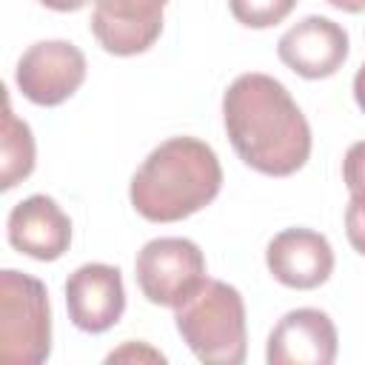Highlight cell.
Wrapping results in <instances>:
<instances>
[{
  "mask_svg": "<svg viewBox=\"0 0 365 365\" xmlns=\"http://www.w3.org/2000/svg\"><path fill=\"white\" fill-rule=\"evenodd\" d=\"M294 6H297V0H228L234 20L248 29L277 26L291 14Z\"/></svg>",
  "mask_w": 365,
  "mask_h": 365,
  "instance_id": "obj_14",
  "label": "cell"
},
{
  "mask_svg": "<svg viewBox=\"0 0 365 365\" xmlns=\"http://www.w3.org/2000/svg\"><path fill=\"white\" fill-rule=\"evenodd\" d=\"M165 3L168 0H94L91 31L108 54H140L160 37Z\"/></svg>",
  "mask_w": 365,
  "mask_h": 365,
  "instance_id": "obj_8",
  "label": "cell"
},
{
  "mask_svg": "<svg viewBox=\"0 0 365 365\" xmlns=\"http://www.w3.org/2000/svg\"><path fill=\"white\" fill-rule=\"evenodd\" d=\"M134 277L143 297L165 308H180L208 279L200 245L185 237H157L145 242L134 259Z\"/></svg>",
  "mask_w": 365,
  "mask_h": 365,
  "instance_id": "obj_5",
  "label": "cell"
},
{
  "mask_svg": "<svg viewBox=\"0 0 365 365\" xmlns=\"http://www.w3.org/2000/svg\"><path fill=\"white\" fill-rule=\"evenodd\" d=\"M154 359V362H163L165 356L163 354H157V351H151V348H137L134 342H128V345H123L120 351H114V354H108V362H114V359Z\"/></svg>",
  "mask_w": 365,
  "mask_h": 365,
  "instance_id": "obj_17",
  "label": "cell"
},
{
  "mask_svg": "<svg viewBox=\"0 0 365 365\" xmlns=\"http://www.w3.org/2000/svg\"><path fill=\"white\" fill-rule=\"evenodd\" d=\"M66 308L68 319L80 331H108L125 311V288L120 268L106 262H88L71 271L66 279Z\"/></svg>",
  "mask_w": 365,
  "mask_h": 365,
  "instance_id": "obj_7",
  "label": "cell"
},
{
  "mask_svg": "<svg viewBox=\"0 0 365 365\" xmlns=\"http://www.w3.org/2000/svg\"><path fill=\"white\" fill-rule=\"evenodd\" d=\"M279 60L305 80L331 77L348 57V31L319 14L294 23L277 43Z\"/></svg>",
  "mask_w": 365,
  "mask_h": 365,
  "instance_id": "obj_9",
  "label": "cell"
},
{
  "mask_svg": "<svg viewBox=\"0 0 365 365\" xmlns=\"http://www.w3.org/2000/svg\"><path fill=\"white\" fill-rule=\"evenodd\" d=\"M342 180L348 191H365V140L354 143L342 160Z\"/></svg>",
  "mask_w": 365,
  "mask_h": 365,
  "instance_id": "obj_16",
  "label": "cell"
},
{
  "mask_svg": "<svg viewBox=\"0 0 365 365\" xmlns=\"http://www.w3.org/2000/svg\"><path fill=\"white\" fill-rule=\"evenodd\" d=\"M345 234L348 242L365 254V191H351L348 208H345Z\"/></svg>",
  "mask_w": 365,
  "mask_h": 365,
  "instance_id": "obj_15",
  "label": "cell"
},
{
  "mask_svg": "<svg viewBox=\"0 0 365 365\" xmlns=\"http://www.w3.org/2000/svg\"><path fill=\"white\" fill-rule=\"evenodd\" d=\"M14 80L34 106H60L83 86L86 57L68 40H40L23 51Z\"/></svg>",
  "mask_w": 365,
  "mask_h": 365,
  "instance_id": "obj_6",
  "label": "cell"
},
{
  "mask_svg": "<svg viewBox=\"0 0 365 365\" xmlns=\"http://www.w3.org/2000/svg\"><path fill=\"white\" fill-rule=\"evenodd\" d=\"M354 100L365 111V63L356 68V77H354Z\"/></svg>",
  "mask_w": 365,
  "mask_h": 365,
  "instance_id": "obj_18",
  "label": "cell"
},
{
  "mask_svg": "<svg viewBox=\"0 0 365 365\" xmlns=\"http://www.w3.org/2000/svg\"><path fill=\"white\" fill-rule=\"evenodd\" d=\"M0 185L9 191L20 180H26L34 168V137L31 128L14 114L11 103L6 100L3 125H0Z\"/></svg>",
  "mask_w": 365,
  "mask_h": 365,
  "instance_id": "obj_13",
  "label": "cell"
},
{
  "mask_svg": "<svg viewBox=\"0 0 365 365\" xmlns=\"http://www.w3.org/2000/svg\"><path fill=\"white\" fill-rule=\"evenodd\" d=\"M336 345V328L325 311L297 308L268 334L265 359L271 365H331Z\"/></svg>",
  "mask_w": 365,
  "mask_h": 365,
  "instance_id": "obj_10",
  "label": "cell"
},
{
  "mask_svg": "<svg viewBox=\"0 0 365 365\" xmlns=\"http://www.w3.org/2000/svg\"><path fill=\"white\" fill-rule=\"evenodd\" d=\"M174 311L177 331L197 359L222 365H240L245 359V302L234 285L205 279Z\"/></svg>",
  "mask_w": 365,
  "mask_h": 365,
  "instance_id": "obj_3",
  "label": "cell"
},
{
  "mask_svg": "<svg viewBox=\"0 0 365 365\" xmlns=\"http://www.w3.org/2000/svg\"><path fill=\"white\" fill-rule=\"evenodd\" d=\"M325 3H331L334 9L351 11V14H356V11H365V0H325Z\"/></svg>",
  "mask_w": 365,
  "mask_h": 365,
  "instance_id": "obj_20",
  "label": "cell"
},
{
  "mask_svg": "<svg viewBox=\"0 0 365 365\" xmlns=\"http://www.w3.org/2000/svg\"><path fill=\"white\" fill-rule=\"evenodd\" d=\"M222 185L214 148L197 137L160 143L131 177V205L151 222H177L205 208Z\"/></svg>",
  "mask_w": 365,
  "mask_h": 365,
  "instance_id": "obj_2",
  "label": "cell"
},
{
  "mask_svg": "<svg viewBox=\"0 0 365 365\" xmlns=\"http://www.w3.org/2000/svg\"><path fill=\"white\" fill-rule=\"evenodd\" d=\"M222 120L240 160L259 174L288 177L311 157L305 114L288 88L268 74H240L222 97Z\"/></svg>",
  "mask_w": 365,
  "mask_h": 365,
  "instance_id": "obj_1",
  "label": "cell"
},
{
  "mask_svg": "<svg viewBox=\"0 0 365 365\" xmlns=\"http://www.w3.org/2000/svg\"><path fill=\"white\" fill-rule=\"evenodd\" d=\"M46 9H54V11H77L83 9L88 0H40Z\"/></svg>",
  "mask_w": 365,
  "mask_h": 365,
  "instance_id": "obj_19",
  "label": "cell"
},
{
  "mask_svg": "<svg viewBox=\"0 0 365 365\" xmlns=\"http://www.w3.org/2000/svg\"><path fill=\"white\" fill-rule=\"evenodd\" d=\"M265 262L277 282L297 291H311L331 277L334 251L331 242L311 228H285L268 242Z\"/></svg>",
  "mask_w": 365,
  "mask_h": 365,
  "instance_id": "obj_11",
  "label": "cell"
},
{
  "mask_svg": "<svg viewBox=\"0 0 365 365\" xmlns=\"http://www.w3.org/2000/svg\"><path fill=\"white\" fill-rule=\"evenodd\" d=\"M51 351V308L46 285L6 268L0 274V359L40 365Z\"/></svg>",
  "mask_w": 365,
  "mask_h": 365,
  "instance_id": "obj_4",
  "label": "cell"
},
{
  "mask_svg": "<svg viewBox=\"0 0 365 365\" xmlns=\"http://www.w3.org/2000/svg\"><path fill=\"white\" fill-rule=\"evenodd\" d=\"M9 242L31 259H60L71 245V220L51 197L31 194L9 214Z\"/></svg>",
  "mask_w": 365,
  "mask_h": 365,
  "instance_id": "obj_12",
  "label": "cell"
}]
</instances>
